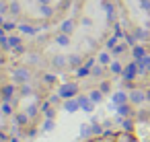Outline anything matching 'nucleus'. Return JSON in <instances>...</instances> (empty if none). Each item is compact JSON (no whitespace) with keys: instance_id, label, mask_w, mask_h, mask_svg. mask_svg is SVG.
Masks as SVG:
<instances>
[{"instance_id":"f257e3e1","label":"nucleus","mask_w":150,"mask_h":142,"mask_svg":"<svg viewBox=\"0 0 150 142\" xmlns=\"http://www.w3.org/2000/svg\"><path fill=\"white\" fill-rule=\"evenodd\" d=\"M129 101H132L134 105H140V103H144V101H146V93H144V91H140V89H136V91H132V93H129Z\"/></svg>"},{"instance_id":"f03ea898","label":"nucleus","mask_w":150,"mask_h":142,"mask_svg":"<svg viewBox=\"0 0 150 142\" xmlns=\"http://www.w3.org/2000/svg\"><path fill=\"white\" fill-rule=\"evenodd\" d=\"M74 93H76V87H74V84H66V87L60 91V95H62V97H72Z\"/></svg>"},{"instance_id":"7ed1b4c3","label":"nucleus","mask_w":150,"mask_h":142,"mask_svg":"<svg viewBox=\"0 0 150 142\" xmlns=\"http://www.w3.org/2000/svg\"><path fill=\"white\" fill-rule=\"evenodd\" d=\"M117 111H119V115H123V117H129V115H132V107H129V105H125V103H123V105H119V107H117Z\"/></svg>"},{"instance_id":"20e7f679","label":"nucleus","mask_w":150,"mask_h":142,"mask_svg":"<svg viewBox=\"0 0 150 142\" xmlns=\"http://www.w3.org/2000/svg\"><path fill=\"white\" fill-rule=\"evenodd\" d=\"M146 70H150V56H144L140 60V72H146Z\"/></svg>"},{"instance_id":"39448f33","label":"nucleus","mask_w":150,"mask_h":142,"mask_svg":"<svg viewBox=\"0 0 150 142\" xmlns=\"http://www.w3.org/2000/svg\"><path fill=\"white\" fill-rule=\"evenodd\" d=\"M127 99H129V97H125V95H123V93H117V95H115V97H113V101H115V103H117V105H123V103H125V101H127Z\"/></svg>"},{"instance_id":"423d86ee","label":"nucleus","mask_w":150,"mask_h":142,"mask_svg":"<svg viewBox=\"0 0 150 142\" xmlns=\"http://www.w3.org/2000/svg\"><path fill=\"white\" fill-rule=\"evenodd\" d=\"M134 74H136V64H129L125 70V78H134Z\"/></svg>"},{"instance_id":"0eeeda50","label":"nucleus","mask_w":150,"mask_h":142,"mask_svg":"<svg viewBox=\"0 0 150 142\" xmlns=\"http://www.w3.org/2000/svg\"><path fill=\"white\" fill-rule=\"evenodd\" d=\"M78 105H80L78 101H68V103H66V111H76Z\"/></svg>"},{"instance_id":"6e6552de","label":"nucleus","mask_w":150,"mask_h":142,"mask_svg":"<svg viewBox=\"0 0 150 142\" xmlns=\"http://www.w3.org/2000/svg\"><path fill=\"white\" fill-rule=\"evenodd\" d=\"M117 142H132V136H129L127 132H121V134L117 136Z\"/></svg>"},{"instance_id":"1a4fd4ad","label":"nucleus","mask_w":150,"mask_h":142,"mask_svg":"<svg viewBox=\"0 0 150 142\" xmlns=\"http://www.w3.org/2000/svg\"><path fill=\"white\" fill-rule=\"evenodd\" d=\"M91 134H97V136H99V134H103V128H101L99 124L93 121V126H91Z\"/></svg>"},{"instance_id":"9d476101","label":"nucleus","mask_w":150,"mask_h":142,"mask_svg":"<svg viewBox=\"0 0 150 142\" xmlns=\"http://www.w3.org/2000/svg\"><path fill=\"white\" fill-rule=\"evenodd\" d=\"M78 103H80V107H84L86 111H91V109H93V107H91V103H88L84 97H80V99H78Z\"/></svg>"},{"instance_id":"9b49d317","label":"nucleus","mask_w":150,"mask_h":142,"mask_svg":"<svg viewBox=\"0 0 150 142\" xmlns=\"http://www.w3.org/2000/svg\"><path fill=\"white\" fill-rule=\"evenodd\" d=\"M134 56H136L138 60H142V58H144V48H136V50H134Z\"/></svg>"},{"instance_id":"f8f14e48","label":"nucleus","mask_w":150,"mask_h":142,"mask_svg":"<svg viewBox=\"0 0 150 142\" xmlns=\"http://www.w3.org/2000/svg\"><path fill=\"white\" fill-rule=\"evenodd\" d=\"M54 126H56V124H54L52 119H47V121L43 124V130H45V132H50V130H54Z\"/></svg>"},{"instance_id":"ddd939ff","label":"nucleus","mask_w":150,"mask_h":142,"mask_svg":"<svg viewBox=\"0 0 150 142\" xmlns=\"http://www.w3.org/2000/svg\"><path fill=\"white\" fill-rule=\"evenodd\" d=\"M91 101H95V103H97V101H101V93H97V91H95V93H91Z\"/></svg>"},{"instance_id":"4468645a","label":"nucleus","mask_w":150,"mask_h":142,"mask_svg":"<svg viewBox=\"0 0 150 142\" xmlns=\"http://www.w3.org/2000/svg\"><path fill=\"white\" fill-rule=\"evenodd\" d=\"M17 124L25 126V124H27V115H17Z\"/></svg>"},{"instance_id":"2eb2a0df","label":"nucleus","mask_w":150,"mask_h":142,"mask_svg":"<svg viewBox=\"0 0 150 142\" xmlns=\"http://www.w3.org/2000/svg\"><path fill=\"white\" fill-rule=\"evenodd\" d=\"M123 128L129 132V130H132V121H129V119H125V121H123Z\"/></svg>"},{"instance_id":"dca6fc26","label":"nucleus","mask_w":150,"mask_h":142,"mask_svg":"<svg viewBox=\"0 0 150 142\" xmlns=\"http://www.w3.org/2000/svg\"><path fill=\"white\" fill-rule=\"evenodd\" d=\"M142 6H144L146 11H150V2H148V0H142Z\"/></svg>"},{"instance_id":"f3484780","label":"nucleus","mask_w":150,"mask_h":142,"mask_svg":"<svg viewBox=\"0 0 150 142\" xmlns=\"http://www.w3.org/2000/svg\"><path fill=\"white\" fill-rule=\"evenodd\" d=\"M111 68H113V72H119V70H121V66H119V64H113Z\"/></svg>"},{"instance_id":"a211bd4d","label":"nucleus","mask_w":150,"mask_h":142,"mask_svg":"<svg viewBox=\"0 0 150 142\" xmlns=\"http://www.w3.org/2000/svg\"><path fill=\"white\" fill-rule=\"evenodd\" d=\"M146 99H148V101H150V91H148V93H146Z\"/></svg>"},{"instance_id":"6ab92c4d","label":"nucleus","mask_w":150,"mask_h":142,"mask_svg":"<svg viewBox=\"0 0 150 142\" xmlns=\"http://www.w3.org/2000/svg\"><path fill=\"white\" fill-rule=\"evenodd\" d=\"M132 142H138V140H134V138H132Z\"/></svg>"},{"instance_id":"aec40b11","label":"nucleus","mask_w":150,"mask_h":142,"mask_svg":"<svg viewBox=\"0 0 150 142\" xmlns=\"http://www.w3.org/2000/svg\"><path fill=\"white\" fill-rule=\"evenodd\" d=\"M0 142H2V138H0Z\"/></svg>"}]
</instances>
